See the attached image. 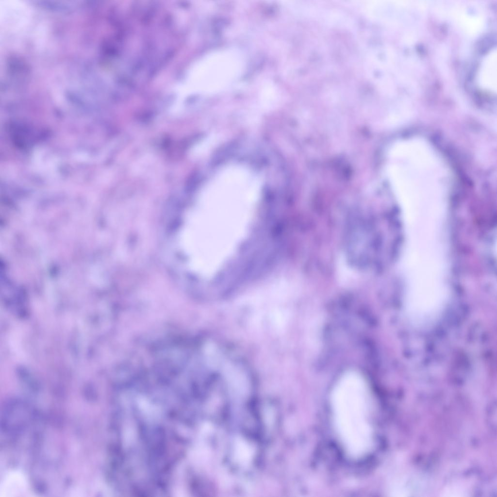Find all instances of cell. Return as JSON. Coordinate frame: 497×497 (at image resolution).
<instances>
[{
	"label": "cell",
	"mask_w": 497,
	"mask_h": 497,
	"mask_svg": "<svg viewBox=\"0 0 497 497\" xmlns=\"http://www.w3.org/2000/svg\"><path fill=\"white\" fill-rule=\"evenodd\" d=\"M331 404L335 426L348 454L359 457L369 449L372 431L366 384L358 373H345L334 386Z\"/></svg>",
	"instance_id": "cell-1"
}]
</instances>
